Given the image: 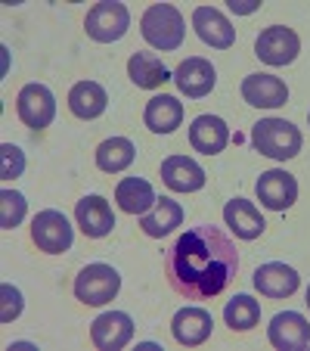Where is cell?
Wrapping results in <instances>:
<instances>
[{
    "mask_svg": "<svg viewBox=\"0 0 310 351\" xmlns=\"http://www.w3.org/2000/svg\"><path fill=\"white\" fill-rule=\"evenodd\" d=\"M239 271L236 243L214 224L186 230L165 255V274L174 292L190 302L220 295Z\"/></svg>",
    "mask_w": 310,
    "mask_h": 351,
    "instance_id": "6da1fadb",
    "label": "cell"
},
{
    "mask_svg": "<svg viewBox=\"0 0 310 351\" xmlns=\"http://www.w3.org/2000/svg\"><path fill=\"white\" fill-rule=\"evenodd\" d=\"M251 143L261 156L285 162L301 153V131L285 119H261L251 128Z\"/></svg>",
    "mask_w": 310,
    "mask_h": 351,
    "instance_id": "7a4b0ae2",
    "label": "cell"
},
{
    "mask_svg": "<svg viewBox=\"0 0 310 351\" xmlns=\"http://www.w3.org/2000/svg\"><path fill=\"white\" fill-rule=\"evenodd\" d=\"M140 32L159 50H177L183 44L186 25L177 7H171V3H152L143 13V19H140Z\"/></svg>",
    "mask_w": 310,
    "mask_h": 351,
    "instance_id": "3957f363",
    "label": "cell"
},
{
    "mask_svg": "<svg viewBox=\"0 0 310 351\" xmlns=\"http://www.w3.org/2000/svg\"><path fill=\"white\" fill-rule=\"evenodd\" d=\"M121 289V277L112 265H87L75 277V298L90 308H99L112 302Z\"/></svg>",
    "mask_w": 310,
    "mask_h": 351,
    "instance_id": "277c9868",
    "label": "cell"
},
{
    "mask_svg": "<svg viewBox=\"0 0 310 351\" xmlns=\"http://www.w3.org/2000/svg\"><path fill=\"white\" fill-rule=\"evenodd\" d=\"M84 28L93 40L112 44V40L125 38V32L131 28V13L118 0H103V3H93V10L84 19Z\"/></svg>",
    "mask_w": 310,
    "mask_h": 351,
    "instance_id": "5b68a950",
    "label": "cell"
},
{
    "mask_svg": "<svg viewBox=\"0 0 310 351\" xmlns=\"http://www.w3.org/2000/svg\"><path fill=\"white\" fill-rule=\"evenodd\" d=\"M31 239L40 252L60 255L72 245V227H68V221L62 212L47 208V212H38V218L31 221Z\"/></svg>",
    "mask_w": 310,
    "mask_h": 351,
    "instance_id": "8992f818",
    "label": "cell"
},
{
    "mask_svg": "<svg viewBox=\"0 0 310 351\" xmlns=\"http://www.w3.org/2000/svg\"><path fill=\"white\" fill-rule=\"evenodd\" d=\"M298 50H301V40L285 25H270L255 40L257 60L267 62V66H289V62H295Z\"/></svg>",
    "mask_w": 310,
    "mask_h": 351,
    "instance_id": "52a82bcc",
    "label": "cell"
},
{
    "mask_svg": "<svg viewBox=\"0 0 310 351\" xmlns=\"http://www.w3.org/2000/svg\"><path fill=\"white\" fill-rule=\"evenodd\" d=\"M16 112H19V119L25 121L28 128H34V131L47 128L56 115V99H53V93H50V87L25 84L19 90V97H16Z\"/></svg>",
    "mask_w": 310,
    "mask_h": 351,
    "instance_id": "ba28073f",
    "label": "cell"
},
{
    "mask_svg": "<svg viewBox=\"0 0 310 351\" xmlns=\"http://www.w3.org/2000/svg\"><path fill=\"white\" fill-rule=\"evenodd\" d=\"M257 199H261V206L273 208V212H285V208L295 206L298 199V180L295 174L283 171V168H270L257 178Z\"/></svg>",
    "mask_w": 310,
    "mask_h": 351,
    "instance_id": "9c48e42d",
    "label": "cell"
},
{
    "mask_svg": "<svg viewBox=\"0 0 310 351\" xmlns=\"http://www.w3.org/2000/svg\"><path fill=\"white\" fill-rule=\"evenodd\" d=\"M267 339L273 348L279 351H301L310 345V324L304 314L298 311H283L270 320L267 326Z\"/></svg>",
    "mask_w": 310,
    "mask_h": 351,
    "instance_id": "30bf717a",
    "label": "cell"
},
{
    "mask_svg": "<svg viewBox=\"0 0 310 351\" xmlns=\"http://www.w3.org/2000/svg\"><path fill=\"white\" fill-rule=\"evenodd\" d=\"M133 339V320L125 311L99 314L90 324V342L99 351H121Z\"/></svg>",
    "mask_w": 310,
    "mask_h": 351,
    "instance_id": "8fae6325",
    "label": "cell"
},
{
    "mask_svg": "<svg viewBox=\"0 0 310 351\" xmlns=\"http://www.w3.org/2000/svg\"><path fill=\"white\" fill-rule=\"evenodd\" d=\"M174 81H177L180 93L198 99V97H205V93L214 90L218 72H214V66L208 60H202V56H190V60H183L177 69H174Z\"/></svg>",
    "mask_w": 310,
    "mask_h": 351,
    "instance_id": "7c38bea8",
    "label": "cell"
},
{
    "mask_svg": "<svg viewBox=\"0 0 310 351\" xmlns=\"http://www.w3.org/2000/svg\"><path fill=\"white\" fill-rule=\"evenodd\" d=\"M242 97L248 106L255 109H276V106H285L289 99V87L285 81H279L276 75H248L242 81Z\"/></svg>",
    "mask_w": 310,
    "mask_h": 351,
    "instance_id": "4fadbf2b",
    "label": "cell"
},
{
    "mask_svg": "<svg viewBox=\"0 0 310 351\" xmlns=\"http://www.w3.org/2000/svg\"><path fill=\"white\" fill-rule=\"evenodd\" d=\"M75 218H78V227L84 230V237H90V239L109 237L115 227L112 206L103 196H84L78 202V208H75Z\"/></svg>",
    "mask_w": 310,
    "mask_h": 351,
    "instance_id": "5bb4252c",
    "label": "cell"
},
{
    "mask_svg": "<svg viewBox=\"0 0 310 351\" xmlns=\"http://www.w3.org/2000/svg\"><path fill=\"white\" fill-rule=\"evenodd\" d=\"M192 28H196V34L205 44L218 47V50H227V47H233V40H236V28L214 7H196V13H192Z\"/></svg>",
    "mask_w": 310,
    "mask_h": 351,
    "instance_id": "9a60e30c",
    "label": "cell"
},
{
    "mask_svg": "<svg viewBox=\"0 0 310 351\" xmlns=\"http://www.w3.org/2000/svg\"><path fill=\"white\" fill-rule=\"evenodd\" d=\"M298 283H301L298 271L283 261H270L255 271V289L267 298H289L298 289Z\"/></svg>",
    "mask_w": 310,
    "mask_h": 351,
    "instance_id": "2e32d148",
    "label": "cell"
},
{
    "mask_svg": "<svg viewBox=\"0 0 310 351\" xmlns=\"http://www.w3.org/2000/svg\"><path fill=\"white\" fill-rule=\"evenodd\" d=\"M190 143L196 153L218 156V153H224V146L230 143V128H227V121L218 119V115H198L190 125Z\"/></svg>",
    "mask_w": 310,
    "mask_h": 351,
    "instance_id": "e0dca14e",
    "label": "cell"
},
{
    "mask_svg": "<svg viewBox=\"0 0 310 351\" xmlns=\"http://www.w3.org/2000/svg\"><path fill=\"white\" fill-rule=\"evenodd\" d=\"M211 314L205 311V308H180L177 314H174L171 320V332L174 339H177L180 345H186V348H196V345H202L205 339L211 336Z\"/></svg>",
    "mask_w": 310,
    "mask_h": 351,
    "instance_id": "ac0fdd59",
    "label": "cell"
},
{
    "mask_svg": "<svg viewBox=\"0 0 310 351\" xmlns=\"http://www.w3.org/2000/svg\"><path fill=\"white\" fill-rule=\"evenodd\" d=\"M162 180L174 193H196L205 186V171L198 162L186 159V156H168L162 162Z\"/></svg>",
    "mask_w": 310,
    "mask_h": 351,
    "instance_id": "d6986e66",
    "label": "cell"
},
{
    "mask_svg": "<svg viewBox=\"0 0 310 351\" xmlns=\"http://www.w3.org/2000/svg\"><path fill=\"white\" fill-rule=\"evenodd\" d=\"M143 121L152 134H171L183 121V103L177 97H171V93L152 97L143 109Z\"/></svg>",
    "mask_w": 310,
    "mask_h": 351,
    "instance_id": "ffe728a7",
    "label": "cell"
},
{
    "mask_svg": "<svg viewBox=\"0 0 310 351\" xmlns=\"http://www.w3.org/2000/svg\"><path fill=\"white\" fill-rule=\"evenodd\" d=\"M224 221L239 239H257L267 227L261 212H257V206L248 202V199H230L224 208Z\"/></svg>",
    "mask_w": 310,
    "mask_h": 351,
    "instance_id": "44dd1931",
    "label": "cell"
},
{
    "mask_svg": "<svg viewBox=\"0 0 310 351\" xmlns=\"http://www.w3.org/2000/svg\"><path fill=\"white\" fill-rule=\"evenodd\" d=\"M180 221H183V208H180V202H174V199H168V196L155 199V206L146 215H140L143 233L146 237H155V239L168 237L174 227H180Z\"/></svg>",
    "mask_w": 310,
    "mask_h": 351,
    "instance_id": "7402d4cb",
    "label": "cell"
},
{
    "mask_svg": "<svg viewBox=\"0 0 310 351\" xmlns=\"http://www.w3.org/2000/svg\"><path fill=\"white\" fill-rule=\"evenodd\" d=\"M106 106H109V97L96 81H78V84L68 90V109L84 121L99 119V115L106 112Z\"/></svg>",
    "mask_w": 310,
    "mask_h": 351,
    "instance_id": "603a6c76",
    "label": "cell"
},
{
    "mask_svg": "<svg viewBox=\"0 0 310 351\" xmlns=\"http://www.w3.org/2000/svg\"><path fill=\"white\" fill-rule=\"evenodd\" d=\"M115 202H118L121 212H127V215H146L155 206V190H152V184L143 178H125L115 186Z\"/></svg>",
    "mask_w": 310,
    "mask_h": 351,
    "instance_id": "cb8c5ba5",
    "label": "cell"
},
{
    "mask_svg": "<svg viewBox=\"0 0 310 351\" xmlns=\"http://www.w3.org/2000/svg\"><path fill=\"white\" fill-rule=\"evenodd\" d=\"M127 75H131V81L137 87H143V90H155V87H162L165 81H171V72H168L165 62L155 53H133L131 60H127Z\"/></svg>",
    "mask_w": 310,
    "mask_h": 351,
    "instance_id": "d4e9b609",
    "label": "cell"
},
{
    "mask_svg": "<svg viewBox=\"0 0 310 351\" xmlns=\"http://www.w3.org/2000/svg\"><path fill=\"white\" fill-rule=\"evenodd\" d=\"M133 156H137V146L127 137H109L96 146V168L106 174H118L131 165Z\"/></svg>",
    "mask_w": 310,
    "mask_h": 351,
    "instance_id": "484cf974",
    "label": "cell"
},
{
    "mask_svg": "<svg viewBox=\"0 0 310 351\" xmlns=\"http://www.w3.org/2000/svg\"><path fill=\"white\" fill-rule=\"evenodd\" d=\"M224 320L233 332H248L251 326H257V320H261V305L242 292V295H236L233 302H227Z\"/></svg>",
    "mask_w": 310,
    "mask_h": 351,
    "instance_id": "4316f807",
    "label": "cell"
},
{
    "mask_svg": "<svg viewBox=\"0 0 310 351\" xmlns=\"http://www.w3.org/2000/svg\"><path fill=\"white\" fill-rule=\"evenodd\" d=\"M25 196L16 190H3L0 193V227L3 230H13L22 218H25Z\"/></svg>",
    "mask_w": 310,
    "mask_h": 351,
    "instance_id": "83f0119b",
    "label": "cell"
},
{
    "mask_svg": "<svg viewBox=\"0 0 310 351\" xmlns=\"http://www.w3.org/2000/svg\"><path fill=\"white\" fill-rule=\"evenodd\" d=\"M0 178L3 180H13V178H19L22 174V168H25V156H22V149L19 146H13V143H3L0 146Z\"/></svg>",
    "mask_w": 310,
    "mask_h": 351,
    "instance_id": "f1b7e54d",
    "label": "cell"
},
{
    "mask_svg": "<svg viewBox=\"0 0 310 351\" xmlns=\"http://www.w3.org/2000/svg\"><path fill=\"white\" fill-rule=\"evenodd\" d=\"M0 295H3V311H0V320L10 324V320H16L22 314V292L16 289V286L3 283L0 286Z\"/></svg>",
    "mask_w": 310,
    "mask_h": 351,
    "instance_id": "f546056e",
    "label": "cell"
},
{
    "mask_svg": "<svg viewBox=\"0 0 310 351\" xmlns=\"http://www.w3.org/2000/svg\"><path fill=\"white\" fill-rule=\"evenodd\" d=\"M230 10H233V13L248 16V13H255V10H257V0H230Z\"/></svg>",
    "mask_w": 310,
    "mask_h": 351,
    "instance_id": "4dcf8cb0",
    "label": "cell"
},
{
    "mask_svg": "<svg viewBox=\"0 0 310 351\" xmlns=\"http://www.w3.org/2000/svg\"><path fill=\"white\" fill-rule=\"evenodd\" d=\"M307 308H310V286H307Z\"/></svg>",
    "mask_w": 310,
    "mask_h": 351,
    "instance_id": "1f68e13d",
    "label": "cell"
}]
</instances>
